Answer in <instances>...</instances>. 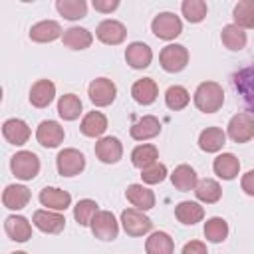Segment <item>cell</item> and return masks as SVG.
<instances>
[{
	"instance_id": "20",
	"label": "cell",
	"mask_w": 254,
	"mask_h": 254,
	"mask_svg": "<svg viewBox=\"0 0 254 254\" xmlns=\"http://www.w3.org/2000/svg\"><path fill=\"white\" fill-rule=\"evenodd\" d=\"M2 135L12 145H24L30 139V127L22 119H6L2 125Z\"/></svg>"
},
{
	"instance_id": "43",
	"label": "cell",
	"mask_w": 254,
	"mask_h": 254,
	"mask_svg": "<svg viewBox=\"0 0 254 254\" xmlns=\"http://www.w3.org/2000/svg\"><path fill=\"white\" fill-rule=\"evenodd\" d=\"M181 254H208L206 250V244L200 242V240H190L183 246V252Z\"/></svg>"
},
{
	"instance_id": "9",
	"label": "cell",
	"mask_w": 254,
	"mask_h": 254,
	"mask_svg": "<svg viewBox=\"0 0 254 254\" xmlns=\"http://www.w3.org/2000/svg\"><path fill=\"white\" fill-rule=\"evenodd\" d=\"M89 226H91L93 236L99 240H113V238H117V232H119V224H117L113 212H109V210H99Z\"/></svg>"
},
{
	"instance_id": "40",
	"label": "cell",
	"mask_w": 254,
	"mask_h": 254,
	"mask_svg": "<svg viewBox=\"0 0 254 254\" xmlns=\"http://www.w3.org/2000/svg\"><path fill=\"white\" fill-rule=\"evenodd\" d=\"M97 212H99V210H97V202L91 200V198H83V200H79V202L73 206V218H75L77 224H81V226L91 224V220L95 218Z\"/></svg>"
},
{
	"instance_id": "45",
	"label": "cell",
	"mask_w": 254,
	"mask_h": 254,
	"mask_svg": "<svg viewBox=\"0 0 254 254\" xmlns=\"http://www.w3.org/2000/svg\"><path fill=\"white\" fill-rule=\"evenodd\" d=\"M240 187H242V190H244L246 194L254 196V171H248V173L242 177V181H240Z\"/></svg>"
},
{
	"instance_id": "37",
	"label": "cell",
	"mask_w": 254,
	"mask_h": 254,
	"mask_svg": "<svg viewBox=\"0 0 254 254\" xmlns=\"http://www.w3.org/2000/svg\"><path fill=\"white\" fill-rule=\"evenodd\" d=\"M56 8L67 20H79L87 14V2L85 0H58Z\"/></svg>"
},
{
	"instance_id": "5",
	"label": "cell",
	"mask_w": 254,
	"mask_h": 254,
	"mask_svg": "<svg viewBox=\"0 0 254 254\" xmlns=\"http://www.w3.org/2000/svg\"><path fill=\"white\" fill-rule=\"evenodd\" d=\"M121 224L129 236H143L153 228V220L139 208H125L121 212Z\"/></svg>"
},
{
	"instance_id": "19",
	"label": "cell",
	"mask_w": 254,
	"mask_h": 254,
	"mask_svg": "<svg viewBox=\"0 0 254 254\" xmlns=\"http://www.w3.org/2000/svg\"><path fill=\"white\" fill-rule=\"evenodd\" d=\"M54 95H56V85L50 79H38L30 89V103L34 107L44 109L54 101Z\"/></svg>"
},
{
	"instance_id": "2",
	"label": "cell",
	"mask_w": 254,
	"mask_h": 254,
	"mask_svg": "<svg viewBox=\"0 0 254 254\" xmlns=\"http://www.w3.org/2000/svg\"><path fill=\"white\" fill-rule=\"evenodd\" d=\"M10 169L20 181H32L40 173V159L32 151H18L10 159Z\"/></svg>"
},
{
	"instance_id": "34",
	"label": "cell",
	"mask_w": 254,
	"mask_h": 254,
	"mask_svg": "<svg viewBox=\"0 0 254 254\" xmlns=\"http://www.w3.org/2000/svg\"><path fill=\"white\" fill-rule=\"evenodd\" d=\"M58 113H60V117L65 119V121L77 119L79 113H81V99H79L77 95H73V93L62 95L60 101H58Z\"/></svg>"
},
{
	"instance_id": "35",
	"label": "cell",
	"mask_w": 254,
	"mask_h": 254,
	"mask_svg": "<svg viewBox=\"0 0 254 254\" xmlns=\"http://www.w3.org/2000/svg\"><path fill=\"white\" fill-rule=\"evenodd\" d=\"M157 159H159V151H157V147L151 145V143L137 145V147L133 149V153H131V161H133V165L139 167V169H145V167L157 163Z\"/></svg>"
},
{
	"instance_id": "21",
	"label": "cell",
	"mask_w": 254,
	"mask_h": 254,
	"mask_svg": "<svg viewBox=\"0 0 254 254\" xmlns=\"http://www.w3.org/2000/svg\"><path fill=\"white\" fill-rule=\"evenodd\" d=\"M4 230L16 242H26L28 238H32V226H30L28 218L26 216H20V214L8 216L4 220Z\"/></svg>"
},
{
	"instance_id": "28",
	"label": "cell",
	"mask_w": 254,
	"mask_h": 254,
	"mask_svg": "<svg viewBox=\"0 0 254 254\" xmlns=\"http://www.w3.org/2000/svg\"><path fill=\"white\" fill-rule=\"evenodd\" d=\"M212 169H214V173H216L220 179L232 181V179L238 175V171H240V161H238L232 153H222V155H218V157L214 159Z\"/></svg>"
},
{
	"instance_id": "15",
	"label": "cell",
	"mask_w": 254,
	"mask_h": 254,
	"mask_svg": "<svg viewBox=\"0 0 254 254\" xmlns=\"http://www.w3.org/2000/svg\"><path fill=\"white\" fill-rule=\"evenodd\" d=\"M125 60L133 69H145V67H149V64L153 60V52H151V48L147 44L133 42L125 50Z\"/></svg>"
},
{
	"instance_id": "10",
	"label": "cell",
	"mask_w": 254,
	"mask_h": 254,
	"mask_svg": "<svg viewBox=\"0 0 254 254\" xmlns=\"http://www.w3.org/2000/svg\"><path fill=\"white\" fill-rule=\"evenodd\" d=\"M32 222H34V226H36L38 230L48 232V234H58V232H62L64 226H65L64 214L52 212V210H48V208H46V210H36V212L32 214Z\"/></svg>"
},
{
	"instance_id": "8",
	"label": "cell",
	"mask_w": 254,
	"mask_h": 254,
	"mask_svg": "<svg viewBox=\"0 0 254 254\" xmlns=\"http://www.w3.org/2000/svg\"><path fill=\"white\" fill-rule=\"evenodd\" d=\"M228 137L234 143H248L254 137V117L250 113H236L228 121Z\"/></svg>"
},
{
	"instance_id": "6",
	"label": "cell",
	"mask_w": 254,
	"mask_h": 254,
	"mask_svg": "<svg viewBox=\"0 0 254 254\" xmlns=\"http://www.w3.org/2000/svg\"><path fill=\"white\" fill-rule=\"evenodd\" d=\"M87 95H89V99H91L93 105L105 107V105H111V103H113V99H115V95H117V87H115V83H113L111 79H107V77H97V79H93V81L89 83Z\"/></svg>"
},
{
	"instance_id": "17",
	"label": "cell",
	"mask_w": 254,
	"mask_h": 254,
	"mask_svg": "<svg viewBox=\"0 0 254 254\" xmlns=\"http://www.w3.org/2000/svg\"><path fill=\"white\" fill-rule=\"evenodd\" d=\"M38 198L44 206L54 208V210H65L71 204V194L67 190H62V189H56V187H44L40 190Z\"/></svg>"
},
{
	"instance_id": "14",
	"label": "cell",
	"mask_w": 254,
	"mask_h": 254,
	"mask_svg": "<svg viewBox=\"0 0 254 254\" xmlns=\"http://www.w3.org/2000/svg\"><path fill=\"white\" fill-rule=\"evenodd\" d=\"M234 87L242 93L244 103L248 105V109L252 111L250 115L254 117V64L234 75Z\"/></svg>"
},
{
	"instance_id": "12",
	"label": "cell",
	"mask_w": 254,
	"mask_h": 254,
	"mask_svg": "<svg viewBox=\"0 0 254 254\" xmlns=\"http://www.w3.org/2000/svg\"><path fill=\"white\" fill-rule=\"evenodd\" d=\"M36 139H38L40 145H44L48 149H54L64 141V127L58 121H50V119L42 121L36 129Z\"/></svg>"
},
{
	"instance_id": "32",
	"label": "cell",
	"mask_w": 254,
	"mask_h": 254,
	"mask_svg": "<svg viewBox=\"0 0 254 254\" xmlns=\"http://www.w3.org/2000/svg\"><path fill=\"white\" fill-rule=\"evenodd\" d=\"M220 40H222V44H224L228 50L240 52V50L246 46V32H244L240 26H236V24H228V26L222 28Z\"/></svg>"
},
{
	"instance_id": "26",
	"label": "cell",
	"mask_w": 254,
	"mask_h": 254,
	"mask_svg": "<svg viewBox=\"0 0 254 254\" xmlns=\"http://www.w3.org/2000/svg\"><path fill=\"white\" fill-rule=\"evenodd\" d=\"M226 143V133L220 127H206L198 135V147L206 153H216L224 147Z\"/></svg>"
},
{
	"instance_id": "25",
	"label": "cell",
	"mask_w": 254,
	"mask_h": 254,
	"mask_svg": "<svg viewBox=\"0 0 254 254\" xmlns=\"http://www.w3.org/2000/svg\"><path fill=\"white\" fill-rule=\"evenodd\" d=\"M171 183L177 190H183V192H189V190H194L198 179H196V171L190 167V165H179L175 167L173 175H171Z\"/></svg>"
},
{
	"instance_id": "44",
	"label": "cell",
	"mask_w": 254,
	"mask_h": 254,
	"mask_svg": "<svg viewBox=\"0 0 254 254\" xmlns=\"http://www.w3.org/2000/svg\"><path fill=\"white\" fill-rule=\"evenodd\" d=\"M117 6H119V0H93V8H95L97 12L109 14V12H113Z\"/></svg>"
},
{
	"instance_id": "7",
	"label": "cell",
	"mask_w": 254,
	"mask_h": 254,
	"mask_svg": "<svg viewBox=\"0 0 254 254\" xmlns=\"http://www.w3.org/2000/svg\"><path fill=\"white\" fill-rule=\"evenodd\" d=\"M56 165L62 177H75L85 169V157L77 149H64L58 153Z\"/></svg>"
},
{
	"instance_id": "38",
	"label": "cell",
	"mask_w": 254,
	"mask_h": 254,
	"mask_svg": "<svg viewBox=\"0 0 254 254\" xmlns=\"http://www.w3.org/2000/svg\"><path fill=\"white\" fill-rule=\"evenodd\" d=\"M204 236L210 242H224L228 236V224L220 216H212L204 222Z\"/></svg>"
},
{
	"instance_id": "27",
	"label": "cell",
	"mask_w": 254,
	"mask_h": 254,
	"mask_svg": "<svg viewBox=\"0 0 254 254\" xmlns=\"http://www.w3.org/2000/svg\"><path fill=\"white\" fill-rule=\"evenodd\" d=\"M62 42H64V46H67V48H71V50H85V48L91 46L93 36H91L89 30L79 28V26H73V28H67V30L64 32Z\"/></svg>"
},
{
	"instance_id": "1",
	"label": "cell",
	"mask_w": 254,
	"mask_h": 254,
	"mask_svg": "<svg viewBox=\"0 0 254 254\" xmlns=\"http://www.w3.org/2000/svg\"><path fill=\"white\" fill-rule=\"evenodd\" d=\"M224 103V91L216 81H202L194 91V105L202 113H214Z\"/></svg>"
},
{
	"instance_id": "30",
	"label": "cell",
	"mask_w": 254,
	"mask_h": 254,
	"mask_svg": "<svg viewBox=\"0 0 254 254\" xmlns=\"http://www.w3.org/2000/svg\"><path fill=\"white\" fill-rule=\"evenodd\" d=\"M79 129H81V133L85 137H101L105 133V129H107V117L101 111H89L81 119Z\"/></svg>"
},
{
	"instance_id": "33",
	"label": "cell",
	"mask_w": 254,
	"mask_h": 254,
	"mask_svg": "<svg viewBox=\"0 0 254 254\" xmlns=\"http://www.w3.org/2000/svg\"><path fill=\"white\" fill-rule=\"evenodd\" d=\"M194 194H196L198 200H202L206 204H212V202H216L222 196V189H220V185L214 179H202V181L196 183Z\"/></svg>"
},
{
	"instance_id": "22",
	"label": "cell",
	"mask_w": 254,
	"mask_h": 254,
	"mask_svg": "<svg viewBox=\"0 0 254 254\" xmlns=\"http://www.w3.org/2000/svg\"><path fill=\"white\" fill-rule=\"evenodd\" d=\"M131 95L137 103L141 105H151L157 95H159V87H157V81L151 79V77H143V79H137L131 87Z\"/></svg>"
},
{
	"instance_id": "41",
	"label": "cell",
	"mask_w": 254,
	"mask_h": 254,
	"mask_svg": "<svg viewBox=\"0 0 254 254\" xmlns=\"http://www.w3.org/2000/svg\"><path fill=\"white\" fill-rule=\"evenodd\" d=\"M181 10H183V16L190 22V24H198L204 20L206 16V2L204 0H185L181 4Z\"/></svg>"
},
{
	"instance_id": "31",
	"label": "cell",
	"mask_w": 254,
	"mask_h": 254,
	"mask_svg": "<svg viewBox=\"0 0 254 254\" xmlns=\"http://www.w3.org/2000/svg\"><path fill=\"white\" fill-rule=\"evenodd\" d=\"M145 250H147V254H173L175 242H173V238H171L167 232L157 230V232H153V234L147 238Z\"/></svg>"
},
{
	"instance_id": "46",
	"label": "cell",
	"mask_w": 254,
	"mask_h": 254,
	"mask_svg": "<svg viewBox=\"0 0 254 254\" xmlns=\"http://www.w3.org/2000/svg\"><path fill=\"white\" fill-rule=\"evenodd\" d=\"M12 254H28V252H22V250H20V252H12Z\"/></svg>"
},
{
	"instance_id": "11",
	"label": "cell",
	"mask_w": 254,
	"mask_h": 254,
	"mask_svg": "<svg viewBox=\"0 0 254 254\" xmlns=\"http://www.w3.org/2000/svg\"><path fill=\"white\" fill-rule=\"evenodd\" d=\"M95 36H97L99 42H103V44H107V46H117V44H121V42L125 40L127 30H125V26H123L121 22H117V20H103V22L97 26Z\"/></svg>"
},
{
	"instance_id": "3",
	"label": "cell",
	"mask_w": 254,
	"mask_h": 254,
	"mask_svg": "<svg viewBox=\"0 0 254 254\" xmlns=\"http://www.w3.org/2000/svg\"><path fill=\"white\" fill-rule=\"evenodd\" d=\"M159 62H161V67L169 73H177V71H183L189 64V50L181 44H169L161 50L159 54Z\"/></svg>"
},
{
	"instance_id": "4",
	"label": "cell",
	"mask_w": 254,
	"mask_h": 254,
	"mask_svg": "<svg viewBox=\"0 0 254 254\" xmlns=\"http://www.w3.org/2000/svg\"><path fill=\"white\" fill-rule=\"evenodd\" d=\"M151 30L157 38L161 40H175L181 32H183V22L179 16H175L173 12H161L159 16L153 18L151 22Z\"/></svg>"
},
{
	"instance_id": "29",
	"label": "cell",
	"mask_w": 254,
	"mask_h": 254,
	"mask_svg": "<svg viewBox=\"0 0 254 254\" xmlns=\"http://www.w3.org/2000/svg\"><path fill=\"white\" fill-rule=\"evenodd\" d=\"M175 216L183 224H196L204 218V208L198 202L192 200H183L175 206Z\"/></svg>"
},
{
	"instance_id": "13",
	"label": "cell",
	"mask_w": 254,
	"mask_h": 254,
	"mask_svg": "<svg viewBox=\"0 0 254 254\" xmlns=\"http://www.w3.org/2000/svg\"><path fill=\"white\" fill-rule=\"evenodd\" d=\"M95 155L101 163H107V165H113L121 159L123 155V145L117 137H101L97 143H95Z\"/></svg>"
},
{
	"instance_id": "36",
	"label": "cell",
	"mask_w": 254,
	"mask_h": 254,
	"mask_svg": "<svg viewBox=\"0 0 254 254\" xmlns=\"http://www.w3.org/2000/svg\"><path fill=\"white\" fill-rule=\"evenodd\" d=\"M234 24L244 28H254V0H240L232 10Z\"/></svg>"
},
{
	"instance_id": "42",
	"label": "cell",
	"mask_w": 254,
	"mask_h": 254,
	"mask_svg": "<svg viewBox=\"0 0 254 254\" xmlns=\"http://www.w3.org/2000/svg\"><path fill=\"white\" fill-rule=\"evenodd\" d=\"M165 177H167V167H165L163 163H159V161L153 163V165H149V167H145V169H141V179H143V183H147V185L163 183Z\"/></svg>"
},
{
	"instance_id": "39",
	"label": "cell",
	"mask_w": 254,
	"mask_h": 254,
	"mask_svg": "<svg viewBox=\"0 0 254 254\" xmlns=\"http://www.w3.org/2000/svg\"><path fill=\"white\" fill-rule=\"evenodd\" d=\"M189 101H190V95H189V91L183 85H171L167 89V93H165V103L173 111L185 109L189 105Z\"/></svg>"
},
{
	"instance_id": "16",
	"label": "cell",
	"mask_w": 254,
	"mask_h": 254,
	"mask_svg": "<svg viewBox=\"0 0 254 254\" xmlns=\"http://www.w3.org/2000/svg\"><path fill=\"white\" fill-rule=\"evenodd\" d=\"M62 36V26L56 20H42L30 28V40L38 44H48L54 42Z\"/></svg>"
},
{
	"instance_id": "24",
	"label": "cell",
	"mask_w": 254,
	"mask_h": 254,
	"mask_svg": "<svg viewBox=\"0 0 254 254\" xmlns=\"http://www.w3.org/2000/svg\"><path fill=\"white\" fill-rule=\"evenodd\" d=\"M161 133V123L155 115H145L139 121L133 123L131 127V137L135 141H145V139H153Z\"/></svg>"
},
{
	"instance_id": "18",
	"label": "cell",
	"mask_w": 254,
	"mask_h": 254,
	"mask_svg": "<svg viewBox=\"0 0 254 254\" xmlns=\"http://www.w3.org/2000/svg\"><path fill=\"white\" fill-rule=\"evenodd\" d=\"M125 196H127V200L135 208H139L143 212L155 206V194H153V190L147 189V187H143V185H137V183L129 185L127 190H125Z\"/></svg>"
},
{
	"instance_id": "23",
	"label": "cell",
	"mask_w": 254,
	"mask_h": 254,
	"mask_svg": "<svg viewBox=\"0 0 254 254\" xmlns=\"http://www.w3.org/2000/svg\"><path fill=\"white\" fill-rule=\"evenodd\" d=\"M2 202L10 210H22L30 202V190L24 185H8L2 192Z\"/></svg>"
}]
</instances>
